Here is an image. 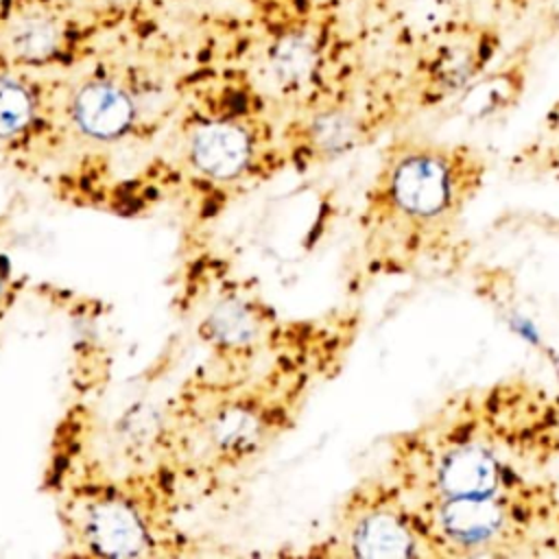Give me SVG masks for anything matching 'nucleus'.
I'll return each instance as SVG.
<instances>
[{
  "mask_svg": "<svg viewBox=\"0 0 559 559\" xmlns=\"http://www.w3.org/2000/svg\"><path fill=\"white\" fill-rule=\"evenodd\" d=\"M559 463V393L526 373L467 384L386 441L382 472L413 500L478 498Z\"/></svg>",
  "mask_w": 559,
  "mask_h": 559,
  "instance_id": "nucleus-1",
  "label": "nucleus"
},
{
  "mask_svg": "<svg viewBox=\"0 0 559 559\" xmlns=\"http://www.w3.org/2000/svg\"><path fill=\"white\" fill-rule=\"evenodd\" d=\"M487 179L489 157L472 142L389 135L356 218L360 277H415L459 260L467 214Z\"/></svg>",
  "mask_w": 559,
  "mask_h": 559,
  "instance_id": "nucleus-2",
  "label": "nucleus"
},
{
  "mask_svg": "<svg viewBox=\"0 0 559 559\" xmlns=\"http://www.w3.org/2000/svg\"><path fill=\"white\" fill-rule=\"evenodd\" d=\"M419 114L406 57L308 100L282 131L280 146L286 166L308 170L393 135Z\"/></svg>",
  "mask_w": 559,
  "mask_h": 559,
  "instance_id": "nucleus-3",
  "label": "nucleus"
},
{
  "mask_svg": "<svg viewBox=\"0 0 559 559\" xmlns=\"http://www.w3.org/2000/svg\"><path fill=\"white\" fill-rule=\"evenodd\" d=\"M432 559L542 557L559 513L552 474L489 496L415 502Z\"/></svg>",
  "mask_w": 559,
  "mask_h": 559,
  "instance_id": "nucleus-4",
  "label": "nucleus"
},
{
  "mask_svg": "<svg viewBox=\"0 0 559 559\" xmlns=\"http://www.w3.org/2000/svg\"><path fill=\"white\" fill-rule=\"evenodd\" d=\"M166 478H100L68 489L59 502L68 542L79 555L153 557L175 552Z\"/></svg>",
  "mask_w": 559,
  "mask_h": 559,
  "instance_id": "nucleus-5",
  "label": "nucleus"
},
{
  "mask_svg": "<svg viewBox=\"0 0 559 559\" xmlns=\"http://www.w3.org/2000/svg\"><path fill=\"white\" fill-rule=\"evenodd\" d=\"M332 557L432 559L415 502L380 469L356 483L336 507L317 550Z\"/></svg>",
  "mask_w": 559,
  "mask_h": 559,
  "instance_id": "nucleus-6",
  "label": "nucleus"
},
{
  "mask_svg": "<svg viewBox=\"0 0 559 559\" xmlns=\"http://www.w3.org/2000/svg\"><path fill=\"white\" fill-rule=\"evenodd\" d=\"M183 173L212 190L238 188L286 166L280 142L255 122L216 116L192 122L183 133Z\"/></svg>",
  "mask_w": 559,
  "mask_h": 559,
  "instance_id": "nucleus-7",
  "label": "nucleus"
},
{
  "mask_svg": "<svg viewBox=\"0 0 559 559\" xmlns=\"http://www.w3.org/2000/svg\"><path fill=\"white\" fill-rule=\"evenodd\" d=\"M500 50V33L483 22H445L417 35L408 57L419 111L459 98L480 79Z\"/></svg>",
  "mask_w": 559,
  "mask_h": 559,
  "instance_id": "nucleus-8",
  "label": "nucleus"
},
{
  "mask_svg": "<svg viewBox=\"0 0 559 559\" xmlns=\"http://www.w3.org/2000/svg\"><path fill=\"white\" fill-rule=\"evenodd\" d=\"M282 330L275 310L249 293L221 295L199 321V338L227 367L255 360Z\"/></svg>",
  "mask_w": 559,
  "mask_h": 559,
  "instance_id": "nucleus-9",
  "label": "nucleus"
},
{
  "mask_svg": "<svg viewBox=\"0 0 559 559\" xmlns=\"http://www.w3.org/2000/svg\"><path fill=\"white\" fill-rule=\"evenodd\" d=\"M68 120L83 142L114 144L135 129L138 105L118 83L87 81L70 98Z\"/></svg>",
  "mask_w": 559,
  "mask_h": 559,
  "instance_id": "nucleus-10",
  "label": "nucleus"
},
{
  "mask_svg": "<svg viewBox=\"0 0 559 559\" xmlns=\"http://www.w3.org/2000/svg\"><path fill=\"white\" fill-rule=\"evenodd\" d=\"M39 103L26 83L0 76V151H28L26 144L39 133Z\"/></svg>",
  "mask_w": 559,
  "mask_h": 559,
  "instance_id": "nucleus-11",
  "label": "nucleus"
},
{
  "mask_svg": "<svg viewBox=\"0 0 559 559\" xmlns=\"http://www.w3.org/2000/svg\"><path fill=\"white\" fill-rule=\"evenodd\" d=\"M511 173L535 181H559V98L542 116L537 129L515 148Z\"/></svg>",
  "mask_w": 559,
  "mask_h": 559,
  "instance_id": "nucleus-12",
  "label": "nucleus"
},
{
  "mask_svg": "<svg viewBox=\"0 0 559 559\" xmlns=\"http://www.w3.org/2000/svg\"><path fill=\"white\" fill-rule=\"evenodd\" d=\"M526 83V61L515 59L509 66L496 68V72H485L476 79L461 96L459 105L465 114L476 118L493 116L502 109H509Z\"/></svg>",
  "mask_w": 559,
  "mask_h": 559,
  "instance_id": "nucleus-13",
  "label": "nucleus"
},
{
  "mask_svg": "<svg viewBox=\"0 0 559 559\" xmlns=\"http://www.w3.org/2000/svg\"><path fill=\"white\" fill-rule=\"evenodd\" d=\"M321 61L314 39L306 35H288L271 55V72L282 92L304 94L317 87Z\"/></svg>",
  "mask_w": 559,
  "mask_h": 559,
  "instance_id": "nucleus-14",
  "label": "nucleus"
},
{
  "mask_svg": "<svg viewBox=\"0 0 559 559\" xmlns=\"http://www.w3.org/2000/svg\"><path fill=\"white\" fill-rule=\"evenodd\" d=\"M59 46L57 28L46 20H26L13 28L9 48L22 61H46Z\"/></svg>",
  "mask_w": 559,
  "mask_h": 559,
  "instance_id": "nucleus-15",
  "label": "nucleus"
},
{
  "mask_svg": "<svg viewBox=\"0 0 559 559\" xmlns=\"http://www.w3.org/2000/svg\"><path fill=\"white\" fill-rule=\"evenodd\" d=\"M17 277L9 264L7 258L0 255V319L9 312V308L13 306L15 297H17Z\"/></svg>",
  "mask_w": 559,
  "mask_h": 559,
  "instance_id": "nucleus-16",
  "label": "nucleus"
},
{
  "mask_svg": "<svg viewBox=\"0 0 559 559\" xmlns=\"http://www.w3.org/2000/svg\"><path fill=\"white\" fill-rule=\"evenodd\" d=\"M496 11H509V13H526L533 7H539L548 0H489Z\"/></svg>",
  "mask_w": 559,
  "mask_h": 559,
  "instance_id": "nucleus-17",
  "label": "nucleus"
},
{
  "mask_svg": "<svg viewBox=\"0 0 559 559\" xmlns=\"http://www.w3.org/2000/svg\"><path fill=\"white\" fill-rule=\"evenodd\" d=\"M548 557H559V513H557L550 539H548Z\"/></svg>",
  "mask_w": 559,
  "mask_h": 559,
  "instance_id": "nucleus-18",
  "label": "nucleus"
}]
</instances>
